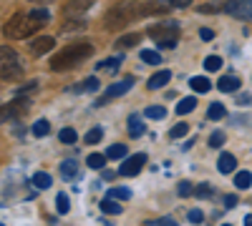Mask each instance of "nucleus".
<instances>
[{"mask_svg": "<svg viewBox=\"0 0 252 226\" xmlns=\"http://www.w3.org/2000/svg\"><path fill=\"white\" fill-rule=\"evenodd\" d=\"M48 18H51L48 10H33L31 15L15 13V15L10 18V23H5L3 33H5L8 38H28V35H33L38 28H43V25L48 23Z\"/></svg>", "mask_w": 252, "mask_h": 226, "instance_id": "nucleus-1", "label": "nucleus"}, {"mask_svg": "<svg viewBox=\"0 0 252 226\" xmlns=\"http://www.w3.org/2000/svg\"><path fill=\"white\" fill-rule=\"evenodd\" d=\"M94 48L91 43H73V46H66L63 50H58L53 58H51V71H71L76 66H81L86 58H91Z\"/></svg>", "mask_w": 252, "mask_h": 226, "instance_id": "nucleus-2", "label": "nucleus"}, {"mask_svg": "<svg viewBox=\"0 0 252 226\" xmlns=\"http://www.w3.org/2000/svg\"><path fill=\"white\" fill-rule=\"evenodd\" d=\"M136 18H139V3H119L106 13L103 25L116 30V28H124L126 23H131V20H136Z\"/></svg>", "mask_w": 252, "mask_h": 226, "instance_id": "nucleus-3", "label": "nucleus"}, {"mask_svg": "<svg viewBox=\"0 0 252 226\" xmlns=\"http://www.w3.org/2000/svg\"><path fill=\"white\" fill-rule=\"evenodd\" d=\"M149 35L157 40L159 48H174L179 38V23L177 20H164V23L149 25Z\"/></svg>", "mask_w": 252, "mask_h": 226, "instance_id": "nucleus-4", "label": "nucleus"}, {"mask_svg": "<svg viewBox=\"0 0 252 226\" xmlns=\"http://www.w3.org/2000/svg\"><path fill=\"white\" fill-rule=\"evenodd\" d=\"M222 10L240 20H252V0H227Z\"/></svg>", "mask_w": 252, "mask_h": 226, "instance_id": "nucleus-5", "label": "nucleus"}, {"mask_svg": "<svg viewBox=\"0 0 252 226\" xmlns=\"http://www.w3.org/2000/svg\"><path fill=\"white\" fill-rule=\"evenodd\" d=\"M131 88H134V78L129 75V78H124V80H119V83L109 86V88H106V93H103V98L98 100V106H103V103H109V100H114V98H119V96H124V93H129Z\"/></svg>", "mask_w": 252, "mask_h": 226, "instance_id": "nucleus-6", "label": "nucleus"}, {"mask_svg": "<svg viewBox=\"0 0 252 226\" xmlns=\"http://www.w3.org/2000/svg\"><path fill=\"white\" fill-rule=\"evenodd\" d=\"M146 163V153H134L131 158H124V163L119 166V174L121 176H136Z\"/></svg>", "mask_w": 252, "mask_h": 226, "instance_id": "nucleus-7", "label": "nucleus"}, {"mask_svg": "<svg viewBox=\"0 0 252 226\" xmlns=\"http://www.w3.org/2000/svg\"><path fill=\"white\" fill-rule=\"evenodd\" d=\"M28 111H31V100H28V98H23V96H18L10 106H5V108H3V121L15 118V116H26Z\"/></svg>", "mask_w": 252, "mask_h": 226, "instance_id": "nucleus-8", "label": "nucleus"}, {"mask_svg": "<svg viewBox=\"0 0 252 226\" xmlns=\"http://www.w3.org/2000/svg\"><path fill=\"white\" fill-rule=\"evenodd\" d=\"M169 10H172L169 3H157V0L139 3V18H146V15H164V13H169Z\"/></svg>", "mask_w": 252, "mask_h": 226, "instance_id": "nucleus-9", "label": "nucleus"}, {"mask_svg": "<svg viewBox=\"0 0 252 226\" xmlns=\"http://www.w3.org/2000/svg\"><path fill=\"white\" fill-rule=\"evenodd\" d=\"M56 46V38H51V35H43V38H35V40H31V55H43V53H51V48Z\"/></svg>", "mask_w": 252, "mask_h": 226, "instance_id": "nucleus-10", "label": "nucleus"}, {"mask_svg": "<svg viewBox=\"0 0 252 226\" xmlns=\"http://www.w3.org/2000/svg\"><path fill=\"white\" fill-rule=\"evenodd\" d=\"M94 3H96V0H71V3L63 5V13L73 18V15H78V13H83V10H89Z\"/></svg>", "mask_w": 252, "mask_h": 226, "instance_id": "nucleus-11", "label": "nucleus"}, {"mask_svg": "<svg viewBox=\"0 0 252 226\" xmlns=\"http://www.w3.org/2000/svg\"><path fill=\"white\" fill-rule=\"evenodd\" d=\"M172 80V71H159V73H154L152 78H149V91H157V88H164L166 83Z\"/></svg>", "mask_w": 252, "mask_h": 226, "instance_id": "nucleus-12", "label": "nucleus"}, {"mask_svg": "<svg viewBox=\"0 0 252 226\" xmlns=\"http://www.w3.org/2000/svg\"><path fill=\"white\" fill-rule=\"evenodd\" d=\"M126 126H129V136H131V138H139V136H144V131H146L141 116H136V113L129 116V123H126Z\"/></svg>", "mask_w": 252, "mask_h": 226, "instance_id": "nucleus-13", "label": "nucleus"}, {"mask_svg": "<svg viewBox=\"0 0 252 226\" xmlns=\"http://www.w3.org/2000/svg\"><path fill=\"white\" fill-rule=\"evenodd\" d=\"M217 169H220V174H232L237 169V158L232 153H222L217 161Z\"/></svg>", "mask_w": 252, "mask_h": 226, "instance_id": "nucleus-14", "label": "nucleus"}, {"mask_svg": "<svg viewBox=\"0 0 252 226\" xmlns=\"http://www.w3.org/2000/svg\"><path fill=\"white\" fill-rule=\"evenodd\" d=\"M217 88H220L222 93H235V91L240 88V78H235V75H224V78H220Z\"/></svg>", "mask_w": 252, "mask_h": 226, "instance_id": "nucleus-15", "label": "nucleus"}, {"mask_svg": "<svg viewBox=\"0 0 252 226\" xmlns=\"http://www.w3.org/2000/svg\"><path fill=\"white\" fill-rule=\"evenodd\" d=\"M61 174H63V178H76L78 176V163L73 161V158H68V161H63L61 163Z\"/></svg>", "mask_w": 252, "mask_h": 226, "instance_id": "nucleus-16", "label": "nucleus"}, {"mask_svg": "<svg viewBox=\"0 0 252 226\" xmlns=\"http://www.w3.org/2000/svg\"><path fill=\"white\" fill-rule=\"evenodd\" d=\"M31 183L35 189H48L51 186V176L46 174V171H35L33 176H31Z\"/></svg>", "mask_w": 252, "mask_h": 226, "instance_id": "nucleus-17", "label": "nucleus"}, {"mask_svg": "<svg viewBox=\"0 0 252 226\" xmlns=\"http://www.w3.org/2000/svg\"><path fill=\"white\" fill-rule=\"evenodd\" d=\"M189 86H192V91H197V93H207L209 91V78L194 75V78H189Z\"/></svg>", "mask_w": 252, "mask_h": 226, "instance_id": "nucleus-18", "label": "nucleus"}, {"mask_svg": "<svg viewBox=\"0 0 252 226\" xmlns=\"http://www.w3.org/2000/svg\"><path fill=\"white\" fill-rule=\"evenodd\" d=\"M139 43H141V35H139V33H131V35L119 38V40H116V48H134V46H139Z\"/></svg>", "mask_w": 252, "mask_h": 226, "instance_id": "nucleus-19", "label": "nucleus"}, {"mask_svg": "<svg viewBox=\"0 0 252 226\" xmlns=\"http://www.w3.org/2000/svg\"><path fill=\"white\" fill-rule=\"evenodd\" d=\"M235 186L242 189V191L250 189V186H252V174H250V171H237V174H235Z\"/></svg>", "mask_w": 252, "mask_h": 226, "instance_id": "nucleus-20", "label": "nucleus"}, {"mask_svg": "<svg viewBox=\"0 0 252 226\" xmlns=\"http://www.w3.org/2000/svg\"><path fill=\"white\" fill-rule=\"evenodd\" d=\"M224 116H227V108L222 103H212V106L207 108V118L209 121H222Z\"/></svg>", "mask_w": 252, "mask_h": 226, "instance_id": "nucleus-21", "label": "nucleus"}, {"mask_svg": "<svg viewBox=\"0 0 252 226\" xmlns=\"http://www.w3.org/2000/svg\"><path fill=\"white\" fill-rule=\"evenodd\" d=\"M101 211L103 214H121V203L119 201H114V199H101Z\"/></svg>", "mask_w": 252, "mask_h": 226, "instance_id": "nucleus-22", "label": "nucleus"}, {"mask_svg": "<svg viewBox=\"0 0 252 226\" xmlns=\"http://www.w3.org/2000/svg\"><path fill=\"white\" fill-rule=\"evenodd\" d=\"M20 75H23V71H20L15 63H3V78L5 80H18Z\"/></svg>", "mask_w": 252, "mask_h": 226, "instance_id": "nucleus-23", "label": "nucleus"}, {"mask_svg": "<svg viewBox=\"0 0 252 226\" xmlns=\"http://www.w3.org/2000/svg\"><path fill=\"white\" fill-rule=\"evenodd\" d=\"M71 91H73V93H83V91H98V78H86L83 83L73 86Z\"/></svg>", "mask_w": 252, "mask_h": 226, "instance_id": "nucleus-24", "label": "nucleus"}, {"mask_svg": "<svg viewBox=\"0 0 252 226\" xmlns=\"http://www.w3.org/2000/svg\"><path fill=\"white\" fill-rule=\"evenodd\" d=\"M106 199H114V201H126V199H131V189H126V186L111 189V191L106 194Z\"/></svg>", "mask_w": 252, "mask_h": 226, "instance_id": "nucleus-25", "label": "nucleus"}, {"mask_svg": "<svg viewBox=\"0 0 252 226\" xmlns=\"http://www.w3.org/2000/svg\"><path fill=\"white\" fill-rule=\"evenodd\" d=\"M86 163H89V169L103 171V166H106V156H103V153H91V156L86 158Z\"/></svg>", "mask_w": 252, "mask_h": 226, "instance_id": "nucleus-26", "label": "nucleus"}, {"mask_svg": "<svg viewBox=\"0 0 252 226\" xmlns=\"http://www.w3.org/2000/svg\"><path fill=\"white\" fill-rule=\"evenodd\" d=\"M194 106H197V98H182L179 103H177V113L184 116V113H189V111H194Z\"/></svg>", "mask_w": 252, "mask_h": 226, "instance_id": "nucleus-27", "label": "nucleus"}, {"mask_svg": "<svg viewBox=\"0 0 252 226\" xmlns=\"http://www.w3.org/2000/svg\"><path fill=\"white\" fill-rule=\"evenodd\" d=\"M48 131H51V123L48 121H35L33 123V136H38V138H43V136H48Z\"/></svg>", "mask_w": 252, "mask_h": 226, "instance_id": "nucleus-28", "label": "nucleus"}, {"mask_svg": "<svg viewBox=\"0 0 252 226\" xmlns=\"http://www.w3.org/2000/svg\"><path fill=\"white\" fill-rule=\"evenodd\" d=\"M68 209H71L68 194H58V196H56V211H58V214H68Z\"/></svg>", "mask_w": 252, "mask_h": 226, "instance_id": "nucleus-29", "label": "nucleus"}, {"mask_svg": "<svg viewBox=\"0 0 252 226\" xmlns=\"http://www.w3.org/2000/svg\"><path fill=\"white\" fill-rule=\"evenodd\" d=\"M144 116L152 118V121H161V118L166 116V108H164V106H149V108L144 111Z\"/></svg>", "mask_w": 252, "mask_h": 226, "instance_id": "nucleus-30", "label": "nucleus"}, {"mask_svg": "<svg viewBox=\"0 0 252 226\" xmlns=\"http://www.w3.org/2000/svg\"><path fill=\"white\" fill-rule=\"evenodd\" d=\"M106 158H126V146L124 143H114L106 149Z\"/></svg>", "mask_w": 252, "mask_h": 226, "instance_id": "nucleus-31", "label": "nucleus"}, {"mask_svg": "<svg viewBox=\"0 0 252 226\" xmlns=\"http://www.w3.org/2000/svg\"><path fill=\"white\" fill-rule=\"evenodd\" d=\"M141 60H144V63H149V66H159L161 55L157 50H141Z\"/></svg>", "mask_w": 252, "mask_h": 226, "instance_id": "nucleus-32", "label": "nucleus"}, {"mask_svg": "<svg viewBox=\"0 0 252 226\" xmlns=\"http://www.w3.org/2000/svg\"><path fill=\"white\" fill-rule=\"evenodd\" d=\"M204 68L207 71H220L222 68V58L220 55H207L204 58Z\"/></svg>", "mask_w": 252, "mask_h": 226, "instance_id": "nucleus-33", "label": "nucleus"}, {"mask_svg": "<svg viewBox=\"0 0 252 226\" xmlns=\"http://www.w3.org/2000/svg\"><path fill=\"white\" fill-rule=\"evenodd\" d=\"M121 66V55H114L111 60H103V63H98V71H116Z\"/></svg>", "mask_w": 252, "mask_h": 226, "instance_id": "nucleus-34", "label": "nucleus"}, {"mask_svg": "<svg viewBox=\"0 0 252 226\" xmlns=\"http://www.w3.org/2000/svg\"><path fill=\"white\" fill-rule=\"evenodd\" d=\"M101 138H103V128H98V126H96V128H91V131L86 133V138H83V141H86L89 146H91V143H98Z\"/></svg>", "mask_w": 252, "mask_h": 226, "instance_id": "nucleus-35", "label": "nucleus"}, {"mask_svg": "<svg viewBox=\"0 0 252 226\" xmlns=\"http://www.w3.org/2000/svg\"><path fill=\"white\" fill-rule=\"evenodd\" d=\"M224 133L222 131H215L212 136H209V149H220V146H224Z\"/></svg>", "mask_w": 252, "mask_h": 226, "instance_id": "nucleus-36", "label": "nucleus"}, {"mask_svg": "<svg viewBox=\"0 0 252 226\" xmlns=\"http://www.w3.org/2000/svg\"><path fill=\"white\" fill-rule=\"evenodd\" d=\"M86 28V20H66L63 23V33H68V30H83Z\"/></svg>", "mask_w": 252, "mask_h": 226, "instance_id": "nucleus-37", "label": "nucleus"}, {"mask_svg": "<svg viewBox=\"0 0 252 226\" xmlns=\"http://www.w3.org/2000/svg\"><path fill=\"white\" fill-rule=\"evenodd\" d=\"M58 138H61V143H66V146H68V143H76V131L73 128H63L58 133Z\"/></svg>", "mask_w": 252, "mask_h": 226, "instance_id": "nucleus-38", "label": "nucleus"}, {"mask_svg": "<svg viewBox=\"0 0 252 226\" xmlns=\"http://www.w3.org/2000/svg\"><path fill=\"white\" fill-rule=\"evenodd\" d=\"M187 221H189V224H194V226H199V224L204 221V214H202L199 209H192V211L187 214Z\"/></svg>", "mask_w": 252, "mask_h": 226, "instance_id": "nucleus-39", "label": "nucleus"}, {"mask_svg": "<svg viewBox=\"0 0 252 226\" xmlns=\"http://www.w3.org/2000/svg\"><path fill=\"white\" fill-rule=\"evenodd\" d=\"M187 131H189V126H187V123H177V126L169 131V138H182Z\"/></svg>", "mask_w": 252, "mask_h": 226, "instance_id": "nucleus-40", "label": "nucleus"}, {"mask_svg": "<svg viewBox=\"0 0 252 226\" xmlns=\"http://www.w3.org/2000/svg\"><path fill=\"white\" fill-rule=\"evenodd\" d=\"M194 194L199 199H209V196H212V186H209V183H199V186L194 189Z\"/></svg>", "mask_w": 252, "mask_h": 226, "instance_id": "nucleus-41", "label": "nucleus"}, {"mask_svg": "<svg viewBox=\"0 0 252 226\" xmlns=\"http://www.w3.org/2000/svg\"><path fill=\"white\" fill-rule=\"evenodd\" d=\"M0 53H3V63H15V60H18L15 50H10L8 46H3V50H0Z\"/></svg>", "mask_w": 252, "mask_h": 226, "instance_id": "nucleus-42", "label": "nucleus"}, {"mask_svg": "<svg viewBox=\"0 0 252 226\" xmlns=\"http://www.w3.org/2000/svg\"><path fill=\"white\" fill-rule=\"evenodd\" d=\"M177 194H179V196H192V183H189V181H182L179 186H177Z\"/></svg>", "mask_w": 252, "mask_h": 226, "instance_id": "nucleus-43", "label": "nucleus"}, {"mask_svg": "<svg viewBox=\"0 0 252 226\" xmlns=\"http://www.w3.org/2000/svg\"><path fill=\"white\" fill-rule=\"evenodd\" d=\"M172 8H187V5H192V0H166Z\"/></svg>", "mask_w": 252, "mask_h": 226, "instance_id": "nucleus-44", "label": "nucleus"}, {"mask_svg": "<svg viewBox=\"0 0 252 226\" xmlns=\"http://www.w3.org/2000/svg\"><path fill=\"white\" fill-rule=\"evenodd\" d=\"M154 224H157V226H179L174 219H166V216H164V219H157Z\"/></svg>", "mask_w": 252, "mask_h": 226, "instance_id": "nucleus-45", "label": "nucleus"}, {"mask_svg": "<svg viewBox=\"0 0 252 226\" xmlns=\"http://www.w3.org/2000/svg\"><path fill=\"white\" fill-rule=\"evenodd\" d=\"M222 10V5H202L199 8V13H220Z\"/></svg>", "mask_w": 252, "mask_h": 226, "instance_id": "nucleus-46", "label": "nucleus"}, {"mask_svg": "<svg viewBox=\"0 0 252 226\" xmlns=\"http://www.w3.org/2000/svg\"><path fill=\"white\" fill-rule=\"evenodd\" d=\"M237 103H240V106H250V103H252V96H250V93H242V96L237 98Z\"/></svg>", "mask_w": 252, "mask_h": 226, "instance_id": "nucleus-47", "label": "nucleus"}, {"mask_svg": "<svg viewBox=\"0 0 252 226\" xmlns=\"http://www.w3.org/2000/svg\"><path fill=\"white\" fill-rule=\"evenodd\" d=\"M199 35H202V40H207V43H209V40L215 38V33L209 30V28H202V30H199Z\"/></svg>", "mask_w": 252, "mask_h": 226, "instance_id": "nucleus-48", "label": "nucleus"}, {"mask_svg": "<svg viewBox=\"0 0 252 226\" xmlns=\"http://www.w3.org/2000/svg\"><path fill=\"white\" fill-rule=\"evenodd\" d=\"M224 206H227V209H235V206H237V196H227V199H224Z\"/></svg>", "mask_w": 252, "mask_h": 226, "instance_id": "nucleus-49", "label": "nucleus"}, {"mask_svg": "<svg viewBox=\"0 0 252 226\" xmlns=\"http://www.w3.org/2000/svg\"><path fill=\"white\" fill-rule=\"evenodd\" d=\"M101 178H103V181H111V178H114V171H103Z\"/></svg>", "mask_w": 252, "mask_h": 226, "instance_id": "nucleus-50", "label": "nucleus"}, {"mask_svg": "<svg viewBox=\"0 0 252 226\" xmlns=\"http://www.w3.org/2000/svg\"><path fill=\"white\" fill-rule=\"evenodd\" d=\"M245 226H252V214H250V216H245Z\"/></svg>", "mask_w": 252, "mask_h": 226, "instance_id": "nucleus-51", "label": "nucleus"}, {"mask_svg": "<svg viewBox=\"0 0 252 226\" xmlns=\"http://www.w3.org/2000/svg\"><path fill=\"white\" fill-rule=\"evenodd\" d=\"M222 226H232V224H222Z\"/></svg>", "mask_w": 252, "mask_h": 226, "instance_id": "nucleus-52", "label": "nucleus"}]
</instances>
